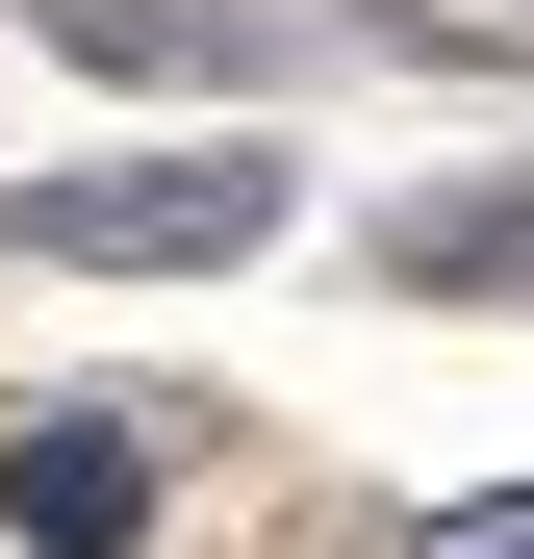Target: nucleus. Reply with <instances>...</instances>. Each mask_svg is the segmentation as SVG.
<instances>
[{
  "mask_svg": "<svg viewBox=\"0 0 534 559\" xmlns=\"http://www.w3.org/2000/svg\"><path fill=\"white\" fill-rule=\"evenodd\" d=\"M51 254H229V229H281V178H254V153H153V178H51V204H26Z\"/></svg>",
  "mask_w": 534,
  "mask_h": 559,
  "instance_id": "f257e3e1",
  "label": "nucleus"
},
{
  "mask_svg": "<svg viewBox=\"0 0 534 559\" xmlns=\"http://www.w3.org/2000/svg\"><path fill=\"white\" fill-rule=\"evenodd\" d=\"M0 509H26V559H128V534H153V457H128L103 407H51L26 457H0Z\"/></svg>",
  "mask_w": 534,
  "mask_h": 559,
  "instance_id": "f03ea898",
  "label": "nucleus"
}]
</instances>
